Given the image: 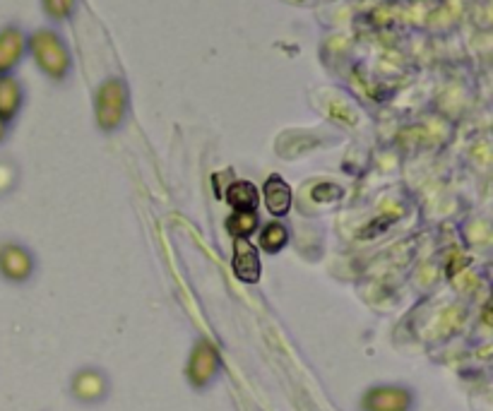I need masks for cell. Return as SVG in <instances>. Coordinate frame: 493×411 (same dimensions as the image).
I'll return each instance as SVG.
<instances>
[{"instance_id":"obj_6","label":"cell","mask_w":493,"mask_h":411,"mask_svg":"<svg viewBox=\"0 0 493 411\" xmlns=\"http://www.w3.org/2000/svg\"><path fill=\"white\" fill-rule=\"evenodd\" d=\"M25 53V36L17 27H5L0 32V75H8Z\"/></svg>"},{"instance_id":"obj_14","label":"cell","mask_w":493,"mask_h":411,"mask_svg":"<svg viewBox=\"0 0 493 411\" xmlns=\"http://www.w3.org/2000/svg\"><path fill=\"white\" fill-rule=\"evenodd\" d=\"M5 133H8V123L0 118V143H3V137H5Z\"/></svg>"},{"instance_id":"obj_3","label":"cell","mask_w":493,"mask_h":411,"mask_svg":"<svg viewBox=\"0 0 493 411\" xmlns=\"http://www.w3.org/2000/svg\"><path fill=\"white\" fill-rule=\"evenodd\" d=\"M34 269L32 255L22 245H0V275L10 282H25Z\"/></svg>"},{"instance_id":"obj_11","label":"cell","mask_w":493,"mask_h":411,"mask_svg":"<svg viewBox=\"0 0 493 411\" xmlns=\"http://www.w3.org/2000/svg\"><path fill=\"white\" fill-rule=\"evenodd\" d=\"M260 219L255 212H234L231 217L226 219V229L231 231L234 238H248L253 231H258Z\"/></svg>"},{"instance_id":"obj_2","label":"cell","mask_w":493,"mask_h":411,"mask_svg":"<svg viewBox=\"0 0 493 411\" xmlns=\"http://www.w3.org/2000/svg\"><path fill=\"white\" fill-rule=\"evenodd\" d=\"M128 106V89L121 80H109L101 84L97 94V120L101 130H113L123 123Z\"/></svg>"},{"instance_id":"obj_13","label":"cell","mask_w":493,"mask_h":411,"mask_svg":"<svg viewBox=\"0 0 493 411\" xmlns=\"http://www.w3.org/2000/svg\"><path fill=\"white\" fill-rule=\"evenodd\" d=\"M192 366H195V368L205 370V378H207L209 368L215 366V356H212V352H207V359H200V353L195 352V359H192ZM195 368H192V370H195Z\"/></svg>"},{"instance_id":"obj_4","label":"cell","mask_w":493,"mask_h":411,"mask_svg":"<svg viewBox=\"0 0 493 411\" xmlns=\"http://www.w3.org/2000/svg\"><path fill=\"white\" fill-rule=\"evenodd\" d=\"M234 275L246 284L260 282V251L248 238H234Z\"/></svg>"},{"instance_id":"obj_8","label":"cell","mask_w":493,"mask_h":411,"mask_svg":"<svg viewBox=\"0 0 493 411\" xmlns=\"http://www.w3.org/2000/svg\"><path fill=\"white\" fill-rule=\"evenodd\" d=\"M22 106V89L15 77L0 75V118L8 123L17 116V111Z\"/></svg>"},{"instance_id":"obj_10","label":"cell","mask_w":493,"mask_h":411,"mask_svg":"<svg viewBox=\"0 0 493 411\" xmlns=\"http://www.w3.org/2000/svg\"><path fill=\"white\" fill-rule=\"evenodd\" d=\"M289 241V231L282 221H270L260 231V248L265 252H279Z\"/></svg>"},{"instance_id":"obj_1","label":"cell","mask_w":493,"mask_h":411,"mask_svg":"<svg viewBox=\"0 0 493 411\" xmlns=\"http://www.w3.org/2000/svg\"><path fill=\"white\" fill-rule=\"evenodd\" d=\"M29 50H32L36 66L53 80H63L70 70V56H67L66 43L60 42L59 34L42 29L29 39Z\"/></svg>"},{"instance_id":"obj_9","label":"cell","mask_w":493,"mask_h":411,"mask_svg":"<svg viewBox=\"0 0 493 411\" xmlns=\"http://www.w3.org/2000/svg\"><path fill=\"white\" fill-rule=\"evenodd\" d=\"M366 404L371 411H402L407 409L410 397L404 395L402 390H376V392L368 395Z\"/></svg>"},{"instance_id":"obj_7","label":"cell","mask_w":493,"mask_h":411,"mask_svg":"<svg viewBox=\"0 0 493 411\" xmlns=\"http://www.w3.org/2000/svg\"><path fill=\"white\" fill-rule=\"evenodd\" d=\"M226 202L234 212H255L260 205L258 188L251 181H236L226 190Z\"/></svg>"},{"instance_id":"obj_12","label":"cell","mask_w":493,"mask_h":411,"mask_svg":"<svg viewBox=\"0 0 493 411\" xmlns=\"http://www.w3.org/2000/svg\"><path fill=\"white\" fill-rule=\"evenodd\" d=\"M73 5H75V0H43V10L53 19H66L73 12Z\"/></svg>"},{"instance_id":"obj_5","label":"cell","mask_w":493,"mask_h":411,"mask_svg":"<svg viewBox=\"0 0 493 411\" xmlns=\"http://www.w3.org/2000/svg\"><path fill=\"white\" fill-rule=\"evenodd\" d=\"M262 200L272 217H285L292 210V188L282 176H270L262 188Z\"/></svg>"}]
</instances>
